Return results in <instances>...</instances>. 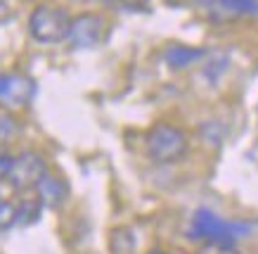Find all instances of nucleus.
<instances>
[{
	"instance_id": "nucleus-1",
	"label": "nucleus",
	"mask_w": 258,
	"mask_h": 254,
	"mask_svg": "<svg viewBox=\"0 0 258 254\" xmlns=\"http://www.w3.org/2000/svg\"><path fill=\"white\" fill-rule=\"evenodd\" d=\"M249 233L246 223L227 221L213 214L209 209H197L192 216V226H189V235L199 238L204 242H225V245H235L239 238Z\"/></svg>"
},
{
	"instance_id": "nucleus-2",
	"label": "nucleus",
	"mask_w": 258,
	"mask_h": 254,
	"mask_svg": "<svg viewBox=\"0 0 258 254\" xmlns=\"http://www.w3.org/2000/svg\"><path fill=\"white\" fill-rule=\"evenodd\" d=\"M69 24L71 17L67 10L57 5H38L29 17V33L33 40H38L43 45H52V43L67 40Z\"/></svg>"
},
{
	"instance_id": "nucleus-3",
	"label": "nucleus",
	"mask_w": 258,
	"mask_h": 254,
	"mask_svg": "<svg viewBox=\"0 0 258 254\" xmlns=\"http://www.w3.org/2000/svg\"><path fill=\"white\" fill-rule=\"evenodd\" d=\"M147 152L159 164H175L187 152V135L171 124H157L147 133Z\"/></svg>"
},
{
	"instance_id": "nucleus-4",
	"label": "nucleus",
	"mask_w": 258,
	"mask_h": 254,
	"mask_svg": "<svg viewBox=\"0 0 258 254\" xmlns=\"http://www.w3.org/2000/svg\"><path fill=\"white\" fill-rule=\"evenodd\" d=\"M45 174H47L45 159L40 157L38 152H22V155L12 157V164H10L8 171V183L17 192L36 190V185Z\"/></svg>"
},
{
	"instance_id": "nucleus-5",
	"label": "nucleus",
	"mask_w": 258,
	"mask_h": 254,
	"mask_svg": "<svg viewBox=\"0 0 258 254\" xmlns=\"http://www.w3.org/2000/svg\"><path fill=\"white\" fill-rule=\"evenodd\" d=\"M107 36V22L102 15L95 12H81V15L71 17L69 33L67 40L76 50H88V48H97Z\"/></svg>"
},
{
	"instance_id": "nucleus-6",
	"label": "nucleus",
	"mask_w": 258,
	"mask_h": 254,
	"mask_svg": "<svg viewBox=\"0 0 258 254\" xmlns=\"http://www.w3.org/2000/svg\"><path fill=\"white\" fill-rule=\"evenodd\" d=\"M206 15L211 22L225 24V22H237L244 17L258 15V0H213L206 5Z\"/></svg>"
},
{
	"instance_id": "nucleus-7",
	"label": "nucleus",
	"mask_w": 258,
	"mask_h": 254,
	"mask_svg": "<svg viewBox=\"0 0 258 254\" xmlns=\"http://www.w3.org/2000/svg\"><path fill=\"white\" fill-rule=\"evenodd\" d=\"M33 93H36V83L29 76L10 74V83H8L5 95H3V103L10 105V107H24V105L31 103Z\"/></svg>"
},
{
	"instance_id": "nucleus-8",
	"label": "nucleus",
	"mask_w": 258,
	"mask_h": 254,
	"mask_svg": "<svg viewBox=\"0 0 258 254\" xmlns=\"http://www.w3.org/2000/svg\"><path fill=\"white\" fill-rule=\"evenodd\" d=\"M36 192H38V202L43 207H50V209H55L59 207L67 199V185H64L59 178L55 176L45 174L40 178V183L36 185Z\"/></svg>"
},
{
	"instance_id": "nucleus-9",
	"label": "nucleus",
	"mask_w": 258,
	"mask_h": 254,
	"mask_svg": "<svg viewBox=\"0 0 258 254\" xmlns=\"http://www.w3.org/2000/svg\"><path fill=\"white\" fill-rule=\"evenodd\" d=\"M206 55L202 48H189V45H171L164 53V60L171 69H185L189 64H195L197 60H202Z\"/></svg>"
},
{
	"instance_id": "nucleus-10",
	"label": "nucleus",
	"mask_w": 258,
	"mask_h": 254,
	"mask_svg": "<svg viewBox=\"0 0 258 254\" xmlns=\"http://www.w3.org/2000/svg\"><path fill=\"white\" fill-rule=\"evenodd\" d=\"M104 3L116 10H125V12H145L152 5V0H104Z\"/></svg>"
},
{
	"instance_id": "nucleus-11",
	"label": "nucleus",
	"mask_w": 258,
	"mask_h": 254,
	"mask_svg": "<svg viewBox=\"0 0 258 254\" xmlns=\"http://www.w3.org/2000/svg\"><path fill=\"white\" fill-rule=\"evenodd\" d=\"M17 226V207L10 202H0V230Z\"/></svg>"
},
{
	"instance_id": "nucleus-12",
	"label": "nucleus",
	"mask_w": 258,
	"mask_h": 254,
	"mask_svg": "<svg viewBox=\"0 0 258 254\" xmlns=\"http://www.w3.org/2000/svg\"><path fill=\"white\" fill-rule=\"evenodd\" d=\"M17 131H19L17 121L12 119V117H8V114H0V145L12 140L17 135Z\"/></svg>"
},
{
	"instance_id": "nucleus-13",
	"label": "nucleus",
	"mask_w": 258,
	"mask_h": 254,
	"mask_svg": "<svg viewBox=\"0 0 258 254\" xmlns=\"http://www.w3.org/2000/svg\"><path fill=\"white\" fill-rule=\"evenodd\" d=\"M197 254H242L235 245H225V242H204Z\"/></svg>"
},
{
	"instance_id": "nucleus-14",
	"label": "nucleus",
	"mask_w": 258,
	"mask_h": 254,
	"mask_svg": "<svg viewBox=\"0 0 258 254\" xmlns=\"http://www.w3.org/2000/svg\"><path fill=\"white\" fill-rule=\"evenodd\" d=\"M10 19H12V10H10V5L5 0H0V24H5Z\"/></svg>"
},
{
	"instance_id": "nucleus-15",
	"label": "nucleus",
	"mask_w": 258,
	"mask_h": 254,
	"mask_svg": "<svg viewBox=\"0 0 258 254\" xmlns=\"http://www.w3.org/2000/svg\"><path fill=\"white\" fill-rule=\"evenodd\" d=\"M8 83H10V74H0V100H3L5 90H8Z\"/></svg>"
},
{
	"instance_id": "nucleus-16",
	"label": "nucleus",
	"mask_w": 258,
	"mask_h": 254,
	"mask_svg": "<svg viewBox=\"0 0 258 254\" xmlns=\"http://www.w3.org/2000/svg\"><path fill=\"white\" fill-rule=\"evenodd\" d=\"M192 3H197V5H211L213 0H192Z\"/></svg>"
},
{
	"instance_id": "nucleus-17",
	"label": "nucleus",
	"mask_w": 258,
	"mask_h": 254,
	"mask_svg": "<svg viewBox=\"0 0 258 254\" xmlns=\"http://www.w3.org/2000/svg\"><path fill=\"white\" fill-rule=\"evenodd\" d=\"M71 3H79V5H88V3H95V0H71Z\"/></svg>"
},
{
	"instance_id": "nucleus-18",
	"label": "nucleus",
	"mask_w": 258,
	"mask_h": 254,
	"mask_svg": "<svg viewBox=\"0 0 258 254\" xmlns=\"http://www.w3.org/2000/svg\"><path fill=\"white\" fill-rule=\"evenodd\" d=\"M149 254H168V252H164V249H152Z\"/></svg>"
},
{
	"instance_id": "nucleus-19",
	"label": "nucleus",
	"mask_w": 258,
	"mask_h": 254,
	"mask_svg": "<svg viewBox=\"0 0 258 254\" xmlns=\"http://www.w3.org/2000/svg\"><path fill=\"white\" fill-rule=\"evenodd\" d=\"M0 202H3V199H0Z\"/></svg>"
}]
</instances>
